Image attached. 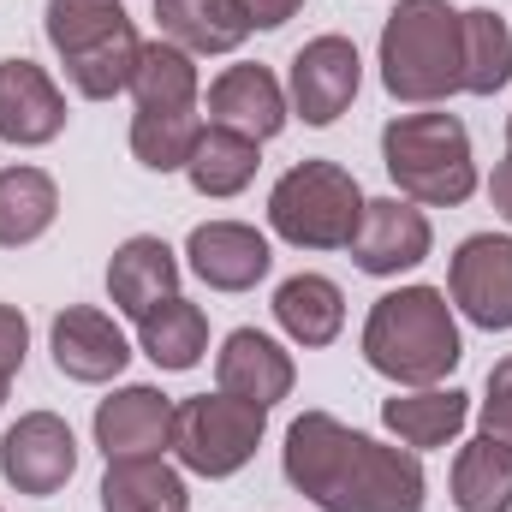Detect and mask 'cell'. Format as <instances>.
<instances>
[{"instance_id": "cell-1", "label": "cell", "mask_w": 512, "mask_h": 512, "mask_svg": "<svg viewBox=\"0 0 512 512\" xmlns=\"http://www.w3.org/2000/svg\"><path fill=\"white\" fill-rule=\"evenodd\" d=\"M286 483L322 512H423V459L399 441H376L334 411H304L286 423L280 447Z\"/></svg>"}, {"instance_id": "cell-2", "label": "cell", "mask_w": 512, "mask_h": 512, "mask_svg": "<svg viewBox=\"0 0 512 512\" xmlns=\"http://www.w3.org/2000/svg\"><path fill=\"white\" fill-rule=\"evenodd\" d=\"M465 358L459 310L441 286H393L364 316V364L393 387H435Z\"/></svg>"}, {"instance_id": "cell-3", "label": "cell", "mask_w": 512, "mask_h": 512, "mask_svg": "<svg viewBox=\"0 0 512 512\" xmlns=\"http://www.w3.org/2000/svg\"><path fill=\"white\" fill-rule=\"evenodd\" d=\"M382 90L405 108H447L465 78V48H459V6L447 0H393L382 18Z\"/></svg>"}, {"instance_id": "cell-4", "label": "cell", "mask_w": 512, "mask_h": 512, "mask_svg": "<svg viewBox=\"0 0 512 512\" xmlns=\"http://www.w3.org/2000/svg\"><path fill=\"white\" fill-rule=\"evenodd\" d=\"M382 167L393 197L417 209H459L477 197V149L459 114L447 108H411L393 114L382 131Z\"/></svg>"}, {"instance_id": "cell-5", "label": "cell", "mask_w": 512, "mask_h": 512, "mask_svg": "<svg viewBox=\"0 0 512 512\" xmlns=\"http://www.w3.org/2000/svg\"><path fill=\"white\" fill-rule=\"evenodd\" d=\"M42 36L60 54V72L72 84V96L84 102H114L131 90L143 36L131 24L126 0H48L42 12Z\"/></svg>"}, {"instance_id": "cell-6", "label": "cell", "mask_w": 512, "mask_h": 512, "mask_svg": "<svg viewBox=\"0 0 512 512\" xmlns=\"http://www.w3.org/2000/svg\"><path fill=\"white\" fill-rule=\"evenodd\" d=\"M370 197L340 161H298L268 191V233L292 251H346Z\"/></svg>"}, {"instance_id": "cell-7", "label": "cell", "mask_w": 512, "mask_h": 512, "mask_svg": "<svg viewBox=\"0 0 512 512\" xmlns=\"http://www.w3.org/2000/svg\"><path fill=\"white\" fill-rule=\"evenodd\" d=\"M262 435H268V411L215 387V393L173 399V441H167V453L179 459V471L227 483L256 459Z\"/></svg>"}, {"instance_id": "cell-8", "label": "cell", "mask_w": 512, "mask_h": 512, "mask_svg": "<svg viewBox=\"0 0 512 512\" xmlns=\"http://www.w3.org/2000/svg\"><path fill=\"white\" fill-rule=\"evenodd\" d=\"M364 90V60H358V42L328 30V36H310L298 54H292V72H286V102L304 126H334Z\"/></svg>"}, {"instance_id": "cell-9", "label": "cell", "mask_w": 512, "mask_h": 512, "mask_svg": "<svg viewBox=\"0 0 512 512\" xmlns=\"http://www.w3.org/2000/svg\"><path fill=\"white\" fill-rule=\"evenodd\" d=\"M447 304L483 328L507 334L512 328V233H471L447 256Z\"/></svg>"}, {"instance_id": "cell-10", "label": "cell", "mask_w": 512, "mask_h": 512, "mask_svg": "<svg viewBox=\"0 0 512 512\" xmlns=\"http://www.w3.org/2000/svg\"><path fill=\"white\" fill-rule=\"evenodd\" d=\"M0 477L18 495H60L78 477V435L60 411H24L6 435H0Z\"/></svg>"}, {"instance_id": "cell-11", "label": "cell", "mask_w": 512, "mask_h": 512, "mask_svg": "<svg viewBox=\"0 0 512 512\" xmlns=\"http://www.w3.org/2000/svg\"><path fill=\"white\" fill-rule=\"evenodd\" d=\"M48 352H54V370L78 387H102L120 382L131 364V340L126 328L96 310V304H66L54 322H48Z\"/></svg>"}, {"instance_id": "cell-12", "label": "cell", "mask_w": 512, "mask_h": 512, "mask_svg": "<svg viewBox=\"0 0 512 512\" xmlns=\"http://www.w3.org/2000/svg\"><path fill=\"white\" fill-rule=\"evenodd\" d=\"M346 251H352V262H358L364 274L399 280V274H411L417 262H429L435 227H429V215H423L417 203H405V197H370V209H364V221H358V233H352Z\"/></svg>"}, {"instance_id": "cell-13", "label": "cell", "mask_w": 512, "mask_h": 512, "mask_svg": "<svg viewBox=\"0 0 512 512\" xmlns=\"http://www.w3.org/2000/svg\"><path fill=\"white\" fill-rule=\"evenodd\" d=\"M90 429H96V447L108 465L114 459H161L173 441V399L149 382H126L96 405Z\"/></svg>"}, {"instance_id": "cell-14", "label": "cell", "mask_w": 512, "mask_h": 512, "mask_svg": "<svg viewBox=\"0 0 512 512\" xmlns=\"http://www.w3.org/2000/svg\"><path fill=\"white\" fill-rule=\"evenodd\" d=\"M185 268L209 292H251L256 280H268V268H274V245L251 221H203L185 239Z\"/></svg>"}, {"instance_id": "cell-15", "label": "cell", "mask_w": 512, "mask_h": 512, "mask_svg": "<svg viewBox=\"0 0 512 512\" xmlns=\"http://www.w3.org/2000/svg\"><path fill=\"white\" fill-rule=\"evenodd\" d=\"M66 131V90L36 60H0V143L42 149Z\"/></svg>"}, {"instance_id": "cell-16", "label": "cell", "mask_w": 512, "mask_h": 512, "mask_svg": "<svg viewBox=\"0 0 512 512\" xmlns=\"http://www.w3.org/2000/svg\"><path fill=\"white\" fill-rule=\"evenodd\" d=\"M203 114H209V126L245 131V137H256V143H268V137H280V131H286L292 102H286V84H280L268 66L239 60V66H227V72L209 84Z\"/></svg>"}, {"instance_id": "cell-17", "label": "cell", "mask_w": 512, "mask_h": 512, "mask_svg": "<svg viewBox=\"0 0 512 512\" xmlns=\"http://www.w3.org/2000/svg\"><path fill=\"white\" fill-rule=\"evenodd\" d=\"M292 382H298L292 352L262 328H233L221 340V352H215V387L233 393V399H251L262 411H274L292 393Z\"/></svg>"}, {"instance_id": "cell-18", "label": "cell", "mask_w": 512, "mask_h": 512, "mask_svg": "<svg viewBox=\"0 0 512 512\" xmlns=\"http://www.w3.org/2000/svg\"><path fill=\"white\" fill-rule=\"evenodd\" d=\"M179 274H185V262L167 239L131 233L126 245H114V256H108V304L131 322H143L155 304L179 298Z\"/></svg>"}, {"instance_id": "cell-19", "label": "cell", "mask_w": 512, "mask_h": 512, "mask_svg": "<svg viewBox=\"0 0 512 512\" xmlns=\"http://www.w3.org/2000/svg\"><path fill=\"white\" fill-rule=\"evenodd\" d=\"M471 423V393L435 382V387H393V399H382V429L411 447V453H435L453 447Z\"/></svg>"}, {"instance_id": "cell-20", "label": "cell", "mask_w": 512, "mask_h": 512, "mask_svg": "<svg viewBox=\"0 0 512 512\" xmlns=\"http://www.w3.org/2000/svg\"><path fill=\"white\" fill-rule=\"evenodd\" d=\"M155 30L191 60H209V54H239L256 24L239 0H155Z\"/></svg>"}, {"instance_id": "cell-21", "label": "cell", "mask_w": 512, "mask_h": 512, "mask_svg": "<svg viewBox=\"0 0 512 512\" xmlns=\"http://www.w3.org/2000/svg\"><path fill=\"white\" fill-rule=\"evenodd\" d=\"M274 322L292 346L322 352L346 334V292L328 274H292L274 286Z\"/></svg>"}, {"instance_id": "cell-22", "label": "cell", "mask_w": 512, "mask_h": 512, "mask_svg": "<svg viewBox=\"0 0 512 512\" xmlns=\"http://www.w3.org/2000/svg\"><path fill=\"white\" fill-rule=\"evenodd\" d=\"M137 352H143L161 376L197 370L203 352H209V316H203V304H191L185 292L167 298V304H155V310L137 322Z\"/></svg>"}, {"instance_id": "cell-23", "label": "cell", "mask_w": 512, "mask_h": 512, "mask_svg": "<svg viewBox=\"0 0 512 512\" xmlns=\"http://www.w3.org/2000/svg\"><path fill=\"white\" fill-rule=\"evenodd\" d=\"M54 221H60V185H54V173H42L30 161L0 167V251L36 245Z\"/></svg>"}, {"instance_id": "cell-24", "label": "cell", "mask_w": 512, "mask_h": 512, "mask_svg": "<svg viewBox=\"0 0 512 512\" xmlns=\"http://www.w3.org/2000/svg\"><path fill=\"white\" fill-rule=\"evenodd\" d=\"M256 167H262V143H256V137L203 120V137H197V149H191V161H185V179H191L197 197L227 203V197L251 191Z\"/></svg>"}, {"instance_id": "cell-25", "label": "cell", "mask_w": 512, "mask_h": 512, "mask_svg": "<svg viewBox=\"0 0 512 512\" xmlns=\"http://www.w3.org/2000/svg\"><path fill=\"white\" fill-rule=\"evenodd\" d=\"M102 512H191L185 471L161 459H114L102 477Z\"/></svg>"}, {"instance_id": "cell-26", "label": "cell", "mask_w": 512, "mask_h": 512, "mask_svg": "<svg viewBox=\"0 0 512 512\" xmlns=\"http://www.w3.org/2000/svg\"><path fill=\"white\" fill-rule=\"evenodd\" d=\"M131 108H203V72L185 48H173L167 36L143 42L137 72H131Z\"/></svg>"}, {"instance_id": "cell-27", "label": "cell", "mask_w": 512, "mask_h": 512, "mask_svg": "<svg viewBox=\"0 0 512 512\" xmlns=\"http://www.w3.org/2000/svg\"><path fill=\"white\" fill-rule=\"evenodd\" d=\"M459 48H465V96H495L512 84V30L495 6H471L459 12Z\"/></svg>"}, {"instance_id": "cell-28", "label": "cell", "mask_w": 512, "mask_h": 512, "mask_svg": "<svg viewBox=\"0 0 512 512\" xmlns=\"http://www.w3.org/2000/svg\"><path fill=\"white\" fill-rule=\"evenodd\" d=\"M453 507L459 512H512V447L477 435L453 459Z\"/></svg>"}, {"instance_id": "cell-29", "label": "cell", "mask_w": 512, "mask_h": 512, "mask_svg": "<svg viewBox=\"0 0 512 512\" xmlns=\"http://www.w3.org/2000/svg\"><path fill=\"white\" fill-rule=\"evenodd\" d=\"M203 137V108H137L131 114V155L149 173H185Z\"/></svg>"}, {"instance_id": "cell-30", "label": "cell", "mask_w": 512, "mask_h": 512, "mask_svg": "<svg viewBox=\"0 0 512 512\" xmlns=\"http://www.w3.org/2000/svg\"><path fill=\"white\" fill-rule=\"evenodd\" d=\"M483 435L512 447V358L489 370V399H483Z\"/></svg>"}, {"instance_id": "cell-31", "label": "cell", "mask_w": 512, "mask_h": 512, "mask_svg": "<svg viewBox=\"0 0 512 512\" xmlns=\"http://www.w3.org/2000/svg\"><path fill=\"white\" fill-rule=\"evenodd\" d=\"M30 358V322L18 304H0V382H12Z\"/></svg>"}, {"instance_id": "cell-32", "label": "cell", "mask_w": 512, "mask_h": 512, "mask_svg": "<svg viewBox=\"0 0 512 512\" xmlns=\"http://www.w3.org/2000/svg\"><path fill=\"white\" fill-rule=\"evenodd\" d=\"M239 6L251 12L256 30H280L286 18H298V12H304V0H239Z\"/></svg>"}, {"instance_id": "cell-33", "label": "cell", "mask_w": 512, "mask_h": 512, "mask_svg": "<svg viewBox=\"0 0 512 512\" xmlns=\"http://www.w3.org/2000/svg\"><path fill=\"white\" fill-rule=\"evenodd\" d=\"M489 203H495V215L512 227V155H501L495 173H489Z\"/></svg>"}, {"instance_id": "cell-34", "label": "cell", "mask_w": 512, "mask_h": 512, "mask_svg": "<svg viewBox=\"0 0 512 512\" xmlns=\"http://www.w3.org/2000/svg\"><path fill=\"white\" fill-rule=\"evenodd\" d=\"M507 155H512V114H507Z\"/></svg>"}, {"instance_id": "cell-35", "label": "cell", "mask_w": 512, "mask_h": 512, "mask_svg": "<svg viewBox=\"0 0 512 512\" xmlns=\"http://www.w3.org/2000/svg\"><path fill=\"white\" fill-rule=\"evenodd\" d=\"M6 393H12V382H0V405H6Z\"/></svg>"}]
</instances>
